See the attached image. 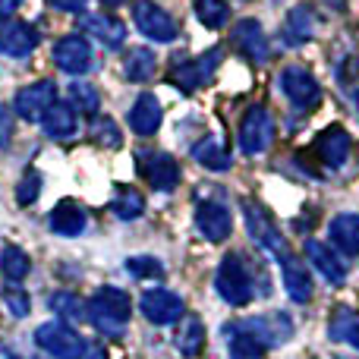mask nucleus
I'll use <instances>...</instances> for the list:
<instances>
[{
  "mask_svg": "<svg viewBox=\"0 0 359 359\" xmlns=\"http://www.w3.org/2000/svg\"><path fill=\"white\" fill-rule=\"evenodd\" d=\"M86 316L104 337H120L126 331V325H130L133 299L120 287H101V290H95L88 297Z\"/></svg>",
  "mask_w": 359,
  "mask_h": 359,
  "instance_id": "obj_1",
  "label": "nucleus"
},
{
  "mask_svg": "<svg viewBox=\"0 0 359 359\" xmlns=\"http://www.w3.org/2000/svg\"><path fill=\"white\" fill-rule=\"evenodd\" d=\"M215 290H217V297L227 306H233V309H243V306L252 303V297H255L252 271H249L246 259H243L240 252H227L221 259L217 274H215Z\"/></svg>",
  "mask_w": 359,
  "mask_h": 359,
  "instance_id": "obj_2",
  "label": "nucleus"
},
{
  "mask_svg": "<svg viewBox=\"0 0 359 359\" xmlns=\"http://www.w3.org/2000/svg\"><path fill=\"white\" fill-rule=\"evenodd\" d=\"M243 215H246V230L249 236H252V243L259 249H265L271 259H284V255H290V246H287L284 233L278 230V224H274V217L268 215V208L262 202H255V198H243Z\"/></svg>",
  "mask_w": 359,
  "mask_h": 359,
  "instance_id": "obj_3",
  "label": "nucleus"
},
{
  "mask_svg": "<svg viewBox=\"0 0 359 359\" xmlns=\"http://www.w3.org/2000/svg\"><path fill=\"white\" fill-rule=\"evenodd\" d=\"M240 151L249 158L262 155L274 142V117L265 104H252L240 120Z\"/></svg>",
  "mask_w": 359,
  "mask_h": 359,
  "instance_id": "obj_4",
  "label": "nucleus"
},
{
  "mask_svg": "<svg viewBox=\"0 0 359 359\" xmlns=\"http://www.w3.org/2000/svg\"><path fill=\"white\" fill-rule=\"evenodd\" d=\"M35 344L54 359H82L88 344L82 341L79 331H73L63 322H44L35 331Z\"/></svg>",
  "mask_w": 359,
  "mask_h": 359,
  "instance_id": "obj_5",
  "label": "nucleus"
},
{
  "mask_svg": "<svg viewBox=\"0 0 359 359\" xmlns=\"http://www.w3.org/2000/svg\"><path fill=\"white\" fill-rule=\"evenodd\" d=\"M240 328L246 331V334L252 337V341L259 344L262 350H278V347H284V344H290L293 331H297V328H293V318L287 316V312H274V316L246 318Z\"/></svg>",
  "mask_w": 359,
  "mask_h": 359,
  "instance_id": "obj_6",
  "label": "nucleus"
},
{
  "mask_svg": "<svg viewBox=\"0 0 359 359\" xmlns=\"http://www.w3.org/2000/svg\"><path fill=\"white\" fill-rule=\"evenodd\" d=\"M133 19H136V29L142 32L145 38L161 41V44H170L180 32L177 19L170 16L168 10H161L155 0H136V4H133Z\"/></svg>",
  "mask_w": 359,
  "mask_h": 359,
  "instance_id": "obj_7",
  "label": "nucleus"
},
{
  "mask_svg": "<svg viewBox=\"0 0 359 359\" xmlns=\"http://www.w3.org/2000/svg\"><path fill=\"white\" fill-rule=\"evenodd\" d=\"M280 88H284V95L299 111H316V107L322 104V86H318L316 76L306 67H297V63L287 67L284 73H280Z\"/></svg>",
  "mask_w": 359,
  "mask_h": 359,
  "instance_id": "obj_8",
  "label": "nucleus"
},
{
  "mask_svg": "<svg viewBox=\"0 0 359 359\" xmlns=\"http://www.w3.org/2000/svg\"><path fill=\"white\" fill-rule=\"evenodd\" d=\"M54 104H57V86L50 79H41V82H32V86H25L22 92L16 95V104H13V111H16V117L29 120V123H41Z\"/></svg>",
  "mask_w": 359,
  "mask_h": 359,
  "instance_id": "obj_9",
  "label": "nucleus"
},
{
  "mask_svg": "<svg viewBox=\"0 0 359 359\" xmlns=\"http://www.w3.org/2000/svg\"><path fill=\"white\" fill-rule=\"evenodd\" d=\"M139 309H142V316L149 318L151 325H177L180 318L186 316L183 297L174 293V290H164V287H158V290H145L142 299H139Z\"/></svg>",
  "mask_w": 359,
  "mask_h": 359,
  "instance_id": "obj_10",
  "label": "nucleus"
},
{
  "mask_svg": "<svg viewBox=\"0 0 359 359\" xmlns=\"http://www.w3.org/2000/svg\"><path fill=\"white\" fill-rule=\"evenodd\" d=\"M139 174L145 177V183L158 192H170L180 183V164L168 151H139Z\"/></svg>",
  "mask_w": 359,
  "mask_h": 359,
  "instance_id": "obj_11",
  "label": "nucleus"
},
{
  "mask_svg": "<svg viewBox=\"0 0 359 359\" xmlns=\"http://www.w3.org/2000/svg\"><path fill=\"white\" fill-rule=\"evenodd\" d=\"M196 227L205 240L211 243H224L233 230V217H230L227 205L217 202V198H205L196 205Z\"/></svg>",
  "mask_w": 359,
  "mask_h": 359,
  "instance_id": "obj_12",
  "label": "nucleus"
},
{
  "mask_svg": "<svg viewBox=\"0 0 359 359\" xmlns=\"http://www.w3.org/2000/svg\"><path fill=\"white\" fill-rule=\"evenodd\" d=\"M230 41H233V48L252 63H265L268 54H271L268 35H265L259 19H240V22L233 25V32H230Z\"/></svg>",
  "mask_w": 359,
  "mask_h": 359,
  "instance_id": "obj_13",
  "label": "nucleus"
},
{
  "mask_svg": "<svg viewBox=\"0 0 359 359\" xmlns=\"http://www.w3.org/2000/svg\"><path fill=\"white\" fill-rule=\"evenodd\" d=\"M54 63L69 76H79L92 69V44L82 35H67L54 44Z\"/></svg>",
  "mask_w": 359,
  "mask_h": 359,
  "instance_id": "obj_14",
  "label": "nucleus"
},
{
  "mask_svg": "<svg viewBox=\"0 0 359 359\" xmlns=\"http://www.w3.org/2000/svg\"><path fill=\"white\" fill-rule=\"evenodd\" d=\"M38 48V29L22 19H4L0 22V54L29 57Z\"/></svg>",
  "mask_w": 359,
  "mask_h": 359,
  "instance_id": "obj_15",
  "label": "nucleus"
},
{
  "mask_svg": "<svg viewBox=\"0 0 359 359\" xmlns=\"http://www.w3.org/2000/svg\"><path fill=\"white\" fill-rule=\"evenodd\" d=\"M350 149H353V139H350V133L337 123H331L328 130H322L316 136V155L322 158V164H328L331 170L347 164Z\"/></svg>",
  "mask_w": 359,
  "mask_h": 359,
  "instance_id": "obj_16",
  "label": "nucleus"
},
{
  "mask_svg": "<svg viewBox=\"0 0 359 359\" xmlns=\"http://www.w3.org/2000/svg\"><path fill=\"white\" fill-rule=\"evenodd\" d=\"M79 29L86 32L88 38L101 41L107 50H120L126 41V25L120 22L117 16H107V13H92V16L79 19Z\"/></svg>",
  "mask_w": 359,
  "mask_h": 359,
  "instance_id": "obj_17",
  "label": "nucleus"
},
{
  "mask_svg": "<svg viewBox=\"0 0 359 359\" xmlns=\"http://www.w3.org/2000/svg\"><path fill=\"white\" fill-rule=\"evenodd\" d=\"M161 120H164L161 101L151 92H142L136 98V104L130 107V126L136 136H155V133L161 130Z\"/></svg>",
  "mask_w": 359,
  "mask_h": 359,
  "instance_id": "obj_18",
  "label": "nucleus"
},
{
  "mask_svg": "<svg viewBox=\"0 0 359 359\" xmlns=\"http://www.w3.org/2000/svg\"><path fill=\"white\" fill-rule=\"evenodd\" d=\"M306 259L312 262V268H316L318 274H322L328 284L341 287L344 280H347V268H344V262L334 255V249L328 246V243H318V240H309L306 243Z\"/></svg>",
  "mask_w": 359,
  "mask_h": 359,
  "instance_id": "obj_19",
  "label": "nucleus"
},
{
  "mask_svg": "<svg viewBox=\"0 0 359 359\" xmlns=\"http://www.w3.org/2000/svg\"><path fill=\"white\" fill-rule=\"evenodd\" d=\"M280 274H284V287H287V293H290L293 303H309L312 293H316V287H312V274L293 252L280 259Z\"/></svg>",
  "mask_w": 359,
  "mask_h": 359,
  "instance_id": "obj_20",
  "label": "nucleus"
},
{
  "mask_svg": "<svg viewBox=\"0 0 359 359\" xmlns=\"http://www.w3.org/2000/svg\"><path fill=\"white\" fill-rule=\"evenodd\" d=\"M192 158L208 170H230V164H233L227 142H224V136H217V133L198 139V142L192 145Z\"/></svg>",
  "mask_w": 359,
  "mask_h": 359,
  "instance_id": "obj_21",
  "label": "nucleus"
},
{
  "mask_svg": "<svg viewBox=\"0 0 359 359\" xmlns=\"http://www.w3.org/2000/svg\"><path fill=\"white\" fill-rule=\"evenodd\" d=\"M328 236L344 255H359V215L356 211H341V215L331 221Z\"/></svg>",
  "mask_w": 359,
  "mask_h": 359,
  "instance_id": "obj_22",
  "label": "nucleus"
},
{
  "mask_svg": "<svg viewBox=\"0 0 359 359\" xmlns=\"http://www.w3.org/2000/svg\"><path fill=\"white\" fill-rule=\"evenodd\" d=\"M88 224V215L82 205H76L73 198H63L54 211H50V230L60 236H79Z\"/></svg>",
  "mask_w": 359,
  "mask_h": 359,
  "instance_id": "obj_23",
  "label": "nucleus"
},
{
  "mask_svg": "<svg viewBox=\"0 0 359 359\" xmlns=\"http://www.w3.org/2000/svg\"><path fill=\"white\" fill-rule=\"evenodd\" d=\"M174 344H177V353L186 356V359H196L198 353L205 350V325L198 316H183L177 322V334H174Z\"/></svg>",
  "mask_w": 359,
  "mask_h": 359,
  "instance_id": "obj_24",
  "label": "nucleus"
},
{
  "mask_svg": "<svg viewBox=\"0 0 359 359\" xmlns=\"http://www.w3.org/2000/svg\"><path fill=\"white\" fill-rule=\"evenodd\" d=\"M44 133H48L50 139H73L76 133H79V114H76L73 104H67V101H57L54 107L48 111V117L41 120Z\"/></svg>",
  "mask_w": 359,
  "mask_h": 359,
  "instance_id": "obj_25",
  "label": "nucleus"
},
{
  "mask_svg": "<svg viewBox=\"0 0 359 359\" xmlns=\"http://www.w3.org/2000/svg\"><path fill=\"white\" fill-rule=\"evenodd\" d=\"M328 337L334 344H347L350 350H359V312L350 309V306H337L331 312Z\"/></svg>",
  "mask_w": 359,
  "mask_h": 359,
  "instance_id": "obj_26",
  "label": "nucleus"
},
{
  "mask_svg": "<svg viewBox=\"0 0 359 359\" xmlns=\"http://www.w3.org/2000/svg\"><path fill=\"white\" fill-rule=\"evenodd\" d=\"M312 35H316V16H312L309 6H297V10L287 13L284 29H280V38H284V44H290V48H299V44L312 41Z\"/></svg>",
  "mask_w": 359,
  "mask_h": 359,
  "instance_id": "obj_27",
  "label": "nucleus"
},
{
  "mask_svg": "<svg viewBox=\"0 0 359 359\" xmlns=\"http://www.w3.org/2000/svg\"><path fill=\"white\" fill-rule=\"evenodd\" d=\"M158 73V57L149 48H133L123 60V76L130 82H149Z\"/></svg>",
  "mask_w": 359,
  "mask_h": 359,
  "instance_id": "obj_28",
  "label": "nucleus"
},
{
  "mask_svg": "<svg viewBox=\"0 0 359 359\" xmlns=\"http://www.w3.org/2000/svg\"><path fill=\"white\" fill-rule=\"evenodd\" d=\"M0 271H4L6 284H19V280H25L29 271H32L29 252L19 249V246H4V252H0Z\"/></svg>",
  "mask_w": 359,
  "mask_h": 359,
  "instance_id": "obj_29",
  "label": "nucleus"
},
{
  "mask_svg": "<svg viewBox=\"0 0 359 359\" xmlns=\"http://www.w3.org/2000/svg\"><path fill=\"white\" fill-rule=\"evenodd\" d=\"M111 211H114V217H120V221H136V217L145 211V196L139 189H133V186H117V196H114V202H111Z\"/></svg>",
  "mask_w": 359,
  "mask_h": 359,
  "instance_id": "obj_30",
  "label": "nucleus"
},
{
  "mask_svg": "<svg viewBox=\"0 0 359 359\" xmlns=\"http://www.w3.org/2000/svg\"><path fill=\"white\" fill-rule=\"evenodd\" d=\"M196 16L205 29H224L230 22L227 0H196Z\"/></svg>",
  "mask_w": 359,
  "mask_h": 359,
  "instance_id": "obj_31",
  "label": "nucleus"
},
{
  "mask_svg": "<svg viewBox=\"0 0 359 359\" xmlns=\"http://www.w3.org/2000/svg\"><path fill=\"white\" fill-rule=\"evenodd\" d=\"M88 136H92V142L104 145V149H117V145L123 142L120 126L114 123L111 117H104V114H95L92 117V123H88Z\"/></svg>",
  "mask_w": 359,
  "mask_h": 359,
  "instance_id": "obj_32",
  "label": "nucleus"
},
{
  "mask_svg": "<svg viewBox=\"0 0 359 359\" xmlns=\"http://www.w3.org/2000/svg\"><path fill=\"white\" fill-rule=\"evenodd\" d=\"M227 337H230V359H265V350H262L240 325H230Z\"/></svg>",
  "mask_w": 359,
  "mask_h": 359,
  "instance_id": "obj_33",
  "label": "nucleus"
},
{
  "mask_svg": "<svg viewBox=\"0 0 359 359\" xmlns=\"http://www.w3.org/2000/svg\"><path fill=\"white\" fill-rule=\"evenodd\" d=\"M168 82H170V86H177L180 92L189 95V92H196L205 79H202V73H198V63L196 60H183V63H177V67L168 73Z\"/></svg>",
  "mask_w": 359,
  "mask_h": 359,
  "instance_id": "obj_34",
  "label": "nucleus"
},
{
  "mask_svg": "<svg viewBox=\"0 0 359 359\" xmlns=\"http://www.w3.org/2000/svg\"><path fill=\"white\" fill-rule=\"evenodd\" d=\"M69 101H73L76 114H86V117H95L101 107L98 88L86 86V82H73V86H69Z\"/></svg>",
  "mask_w": 359,
  "mask_h": 359,
  "instance_id": "obj_35",
  "label": "nucleus"
},
{
  "mask_svg": "<svg viewBox=\"0 0 359 359\" xmlns=\"http://www.w3.org/2000/svg\"><path fill=\"white\" fill-rule=\"evenodd\" d=\"M50 309L60 318H69V322H82V318H86V303L69 290H57L54 297H50Z\"/></svg>",
  "mask_w": 359,
  "mask_h": 359,
  "instance_id": "obj_36",
  "label": "nucleus"
},
{
  "mask_svg": "<svg viewBox=\"0 0 359 359\" xmlns=\"http://www.w3.org/2000/svg\"><path fill=\"white\" fill-rule=\"evenodd\" d=\"M38 196H41V174H38L35 168H29L22 174V180L16 183V202L25 208V205H32Z\"/></svg>",
  "mask_w": 359,
  "mask_h": 359,
  "instance_id": "obj_37",
  "label": "nucleus"
},
{
  "mask_svg": "<svg viewBox=\"0 0 359 359\" xmlns=\"http://www.w3.org/2000/svg\"><path fill=\"white\" fill-rule=\"evenodd\" d=\"M126 271H130L133 278H161L164 265L155 255H133V259H126Z\"/></svg>",
  "mask_w": 359,
  "mask_h": 359,
  "instance_id": "obj_38",
  "label": "nucleus"
},
{
  "mask_svg": "<svg viewBox=\"0 0 359 359\" xmlns=\"http://www.w3.org/2000/svg\"><path fill=\"white\" fill-rule=\"evenodd\" d=\"M4 306L6 312H10V318H29L32 312V299L25 290H19V287H6L4 293Z\"/></svg>",
  "mask_w": 359,
  "mask_h": 359,
  "instance_id": "obj_39",
  "label": "nucleus"
},
{
  "mask_svg": "<svg viewBox=\"0 0 359 359\" xmlns=\"http://www.w3.org/2000/svg\"><path fill=\"white\" fill-rule=\"evenodd\" d=\"M221 60H224V50H221V48L205 50V54L196 60V63H198V73H202V79H205V82H208L211 76H215V69H217V63H221Z\"/></svg>",
  "mask_w": 359,
  "mask_h": 359,
  "instance_id": "obj_40",
  "label": "nucleus"
},
{
  "mask_svg": "<svg viewBox=\"0 0 359 359\" xmlns=\"http://www.w3.org/2000/svg\"><path fill=\"white\" fill-rule=\"evenodd\" d=\"M13 117L16 111H10V104H0V149L13 142Z\"/></svg>",
  "mask_w": 359,
  "mask_h": 359,
  "instance_id": "obj_41",
  "label": "nucleus"
},
{
  "mask_svg": "<svg viewBox=\"0 0 359 359\" xmlns=\"http://www.w3.org/2000/svg\"><path fill=\"white\" fill-rule=\"evenodd\" d=\"M337 79H341V86H353V82H359V57H350V60L341 63Z\"/></svg>",
  "mask_w": 359,
  "mask_h": 359,
  "instance_id": "obj_42",
  "label": "nucleus"
},
{
  "mask_svg": "<svg viewBox=\"0 0 359 359\" xmlns=\"http://www.w3.org/2000/svg\"><path fill=\"white\" fill-rule=\"evenodd\" d=\"M50 6L63 13H82L88 6V0H50Z\"/></svg>",
  "mask_w": 359,
  "mask_h": 359,
  "instance_id": "obj_43",
  "label": "nucleus"
},
{
  "mask_svg": "<svg viewBox=\"0 0 359 359\" xmlns=\"http://www.w3.org/2000/svg\"><path fill=\"white\" fill-rule=\"evenodd\" d=\"M19 4H22V0H0V19L13 16V13L19 10Z\"/></svg>",
  "mask_w": 359,
  "mask_h": 359,
  "instance_id": "obj_44",
  "label": "nucleus"
},
{
  "mask_svg": "<svg viewBox=\"0 0 359 359\" xmlns=\"http://www.w3.org/2000/svg\"><path fill=\"white\" fill-rule=\"evenodd\" d=\"M82 359H104V350H101V344H88L86 356H82Z\"/></svg>",
  "mask_w": 359,
  "mask_h": 359,
  "instance_id": "obj_45",
  "label": "nucleus"
},
{
  "mask_svg": "<svg viewBox=\"0 0 359 359\" xmlns=\"http://www.w3.org/2000/svg\"><path fill=\"white\" fill-rule=\"evenodd\" d=\"M104 4L107 6H117V4H123V0H104Z\"/></svg>",
  "mask_w": 359,
  "mask_h": 359,
  "instance_id": "obj_46",
  "label": "nucleus"
},
{
  "mask_svg": "<svg viewBox=\"0 0 359 359\" xmlns=\"http://www.w3.org/2000/svg\"><path fill=\"white\" fill-rule=\"evenodd\" d=\"M356 107H359V92H356Z\"/></svg>",
  "mask_w": 359,
  "mask_h": 359,
  "instance_id": "obj_47",
  "label": "nucleus"
}]
</instances>
